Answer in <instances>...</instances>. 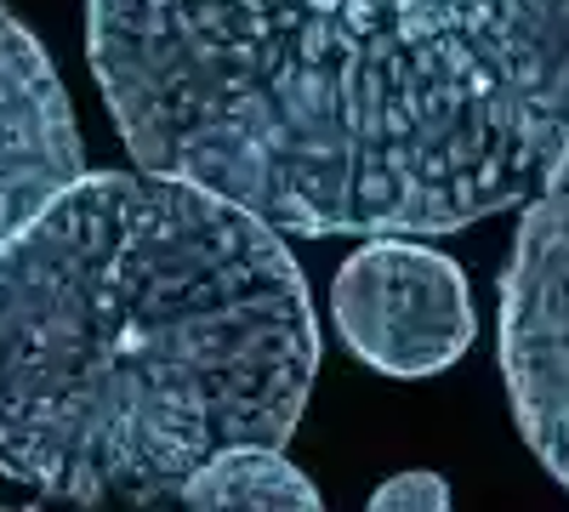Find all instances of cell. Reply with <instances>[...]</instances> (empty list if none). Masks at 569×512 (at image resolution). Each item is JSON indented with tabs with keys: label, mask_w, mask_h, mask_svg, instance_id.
Instances as JSON below:
<instances>
[{
	"label": "cell",
	"mask_w": 569,
	"mask_h": 512,
	"mask_svg": "<svg viewBox=\"0 0 569 512\" xmlns=\"http://www.w3.org/2000/svg\"><path fill=\"white\" fill-rule=\"evenodd\" d=\"M137 165L279 234H456L569 154V0H86Z\"/></svg>",
	"instance_id": "6da1fadb"
},
{
	"label": "cell",
	"mask_w": 569,
	"mask_h": 512,
	"mask_svg": "<svg viewBox=\"0 0 569 512\" xmlns=\"http://www.w3.org/2000/svg\"><path fill=\"white\" fill-rule=\"evenodd\" d=\"M313 370L297 257L206 182L80 171L0 245V473L46 501H182L291 439Z\"/></svg>",
	"instance_id": "7a4b0ae2"
},
{
	"label": "cell",
	"mask_w": 569,
	"mask_h": 512,
	"mask_svg": "<svg viewBox=\"0 0 569 512\" xmlns=\"http://www.w3.org/2000/svg\"><path fill=\"white\" fill-rule=\"evenodd\" d=\"M501 370L530 450L569 490V154L525 205L501 273Z\"/></svg>",
	"instance_id": "3957f363"
},
{
	"label": "cell",
	"mask_w": 569,
	"mask_h": 512,
	"mask_svg": "<svg viewBox=\"0 0 569 512\" xmlns=\"http://www.w3.org/2000/svg\"><path fill=\"white\" fill-rule=\"evenodd\" d=\"M337 337L382 377H439L472 348L467 273L405 234H370L330 279Z\"/></svg>",
	"instance_id": "277c9868"
},
{
	"label": "cell",
	"mask_w": 569,
	"mask_h": 512,
	"mask_svg": "<svg viewBox=\"0 0 569 512\" xmlns=\"http://www.w3.org/2000/svg\"><path fill=\"white\" fill-rule=\"evenodd\" d=\"M80 126L52 58L0 7V245L86 171Z\"/></svg>",
	"instance_id": "5b68a950"
},
{
	"label": "cell",
	"mask_w": 569,
	"mask_h": 512,
	"mask_svg": "<svg viewBox=\"0 0 569 512\" xmlns=\"http://www.w3.org/2000/svg\"><path fill=\"white\" fill-rule=\"evenodd\" d=\"M182 506H211V512H313L319 490L284 461L279 444H233L211 455L206 468L188 479Z\"/></svg>",
	"instance_id": "8992f818"
},
{
	"label": "cell",
	"mask_w": 569,
	"mask_h": 512,
	"mask_svg": "<svg viewBox=\"0 0 569 512\" xmlns=\"http://www.w3.org/2000/svg\"><path fill=\"white\" fill-rule=\"evenodd\" d=\"M370 506H382V512H445L450 506V490H445V479H433V473H399V479H388L382 490L370 495Z\"/></svg>",
	"instance_id": "52a82bcc"
}]
</instances>
